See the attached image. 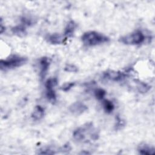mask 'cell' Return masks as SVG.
Masks as SVG:
<instances>
[{
    "label": "cell",
    "instance_id": "cell-7",
    "mask_svg": "<svg viewBox=\"0 0 155 155\" xmlns=\"http://www.w3.org/2000/svg\"><path fill=\"white\" fill-rule=\"evenodd\" d=\"M47 41L52 44H61L64 42L67 39L64 35H61L59 33H54L50 35L47 37Z\"/></svg>",
    "mask_w": 155,
    "mask_h": 155
},
{
    "label": "cell",
    "instance_id": "cell-9",
    "mask_svg": "<svg viewBox=\"0 0 155 155\" xmlns=\"http://www.w3.org/2000/svg\"><path fill=\"white\" fill-rule=\"evenodd\" d=\"M76 28V24L73 21H70L67 24L66 27L65 28V31L64 35L66 38L71 37L74 32V30Z\"/></svg>",
    "mask_w": 155,
    "mask_h": 155
},
{
    "label": "cell",
    "instance_id": "cell-4",
    "mask_svg": "<svg viewBox=\"0 0 155 155\" xmlns=\"http://www.w3.org/2000/svg\"><path fill=\"white\" fill-rule=\"evenodd\" d=\"M58 84V79L56 78L48 79L45 84L46 88V96L51 102H54L56 99V95L54 90V87Z\"/></svg>",
    "mask_w": 155,
    "mask_h": 155
},
{
    "label": "cell",
    "instance_id": "cell-16",
    "mask_svg": "<svg viewBox=\"0 0 155 155\" xmlns=\"http://www.w3.org/2000/svg\"><path fill=\"white\" fill-rule=\"evenodd\" d=\"M75 83L74 82H68V83H65L64 84L62 87H61V90H62L63 91H68L70 88H71L74 85Z\"/></svg>",
    "mask_w": 155,
    "mask_h": 155
},
{
    "label": "cell",
    "instance_id": "cell-12",
    "mask_svg": "<svg viewBox=\"0 0 155 155\" xmlns=\"http://www.w3.org/2000/svg\"><path fill=\"white\" fill-rule=\"evenodd\" d=\"M102 105L104 110L108 113H111L114 108L113 103L108 99H104L102 101Z\"/></svg>",
    "mask_w": 155,
    "mask_h": 155
},
{
    "label": "cell",
    "instance_id": "cell-15",
    "mask_svg": "<svg viewBox=\"0 0 155 155\" xmlns=\"http://www.w3.org/2000/svg\"><path fill=\"white\" fill-rule=\"evenodd\" d=\"M65 71L68 72H77L78 69L76 66L72 64H68L64 68Z\"/></svg>",
    "mask_w": 155,
    "mask_h": 155
},
{
    "label": "cell",
    "instance_id": "cell-13",
    "mask_svg": "<svg viewBox=\"0 0 155 155\" xmlns=\"http://www.w3.org/2000/svg\"><path fill=\"white\" fill-rule=\"evenodd\" d=\"M12 30L14 34H15L19 36H24L25 34V28L24 25H17L16 27H14L12 28Z\"/></svg>",
    "mask_w": 155,
    "mask_h": 155
},
{
    "label": "cell",
    "instance_id": "cell-6",
    "mask_svg": "<svg viewBox=\"0 0 155 155\" xmlns=\"http://www.w3.org/2000/svg\"><path fill=\"white\" fill-rule=\"evenodd\" d=\"M50 64V60L48 58L43 57L41 58L39 61L40 64V76L42 79L44 78L48 71L49 65Z\"/></svg>",
    "mask_w": 155,
    "mask_h": 155
},
{
    "label": "cell",
    "instance_id": "cell-3",
    "mask_svg": "<svg viewBox=\"0 0 155 155\" xmlns=\"http://www.w3.org/2000/svg\"><path fill=\"white\" fill-rule=\"evenodd\" d=\"M145 39L143 33L140 30H136L121 37L119 41L127 45H138L143 43Z\"/></svg>",
    "mask_w": 155,
    "mask_h": 155
},
{
    "label": "cell",
    "instance_id": "cell-10",
    "mask_svg": "<svg viewBox=\"0 0 155 155\" xmlns=\"http://www.w3.org/2000/svg\"><path fill=\"white\" fill-rule=\"evenodd\" d=\"M44 113H45L44 108L40 105H37L35 107L31 114V117L35 120H40L44 117Z\"/></svg>",
    "mask_w": 155,
    "mask_h": 155
},
{
    "label": "cell",
    "instance_id": "cell-14",
    "mask_svg": "<svg viewBox=\"0 0 155 155\" xmlns=\"http://www.w3.org/2000/svg\"><path fill=\"white\" fill-rule=\"evenodd\" d=\"M105 94H106L105 91L102 88H97V89L95 90V91H94L95 97L98 100L104 99Z\"/></svg>",
    "mask_w": 155,
    "mask_h": 155
},
{
    "label": "cell",
    "instance_id": "cell-11",
    "mask_svg": "<svg viewBox=\"0 0 155 155\" xmlns=\"http://www.w3.org/2000/svg\"><path fill=\"white\" fill-rule=\"evenodd\" d=\"M138 151L139 152L140 154H154L155 151H154V148L153 147H150L147 145H141L139 146L138 148Z\"/></svg>",
    "mask_w": 155,
    "mask_h": 155
},
{
    "label": "cell",
    "instance_id": "cell-5",
    "mask_svg": "<svg viewBox=\"0 0 155 155\" xmlns=\"http://www.w3.org/2000/svg\"><path fill=\"white\" fill-rule=\"evenodd\" d=\"M126 74L120 71L114 70H108L104 73V77L113 81H119L124 79Z\"/></svg>",
    "mask_w": 155,
    "mask_h": 155
},
{
    "label": "cell",
    "instance_id": "cell-1",
    "mask_svg": "<svg viewBox=\"0 0 155 155\" xmlns=\"http://www.w3.org/2000/svg\"><path fill=\"white\" fill-rule=\"evenodd\" d=\"M82 41L87 46H94L108 42L110 38L107 36L95 31H88L82 36Z\"/></svg>",
    "mask_w": 155,
    "mask_h": 155
},
{
    "label": "cell",
    "instance_id": "cell-8",
    "mask_svg": "<svg viewBox=\"0 0 155 155\" xmlns=\"http://www.w3.org/2000/svg\"><path fill=\"white\" fill-rule=\"evenodd\" d=\"M87 110V107L84 104L79 102H77L73 104L70 107V110L71 112L76 114H81L86 111Z\"/></svg>",
    "mask_w": 155,
    "mask_h": 155
},
{
    "label": "cell",
    "instance_id": "cell-2",
    "mask_svg": "<svg viewBox=\"0 0 155 155\" xmlns=\"http://www.w3.org/2000/svg\"><path fill=\"white\" fill-rule=\"evenodd\" d=\"M27 59L24 56L13 54L5 59H1L0 67L1 70H6L21 67L25 64Z\"/></svg>",
    "mask_w": 155,
    "mask_h": 155
}]
</instances>
